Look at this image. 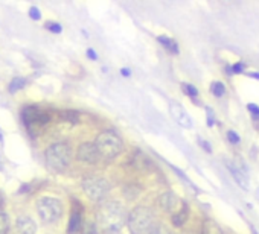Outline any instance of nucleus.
I'll return each instance as SVG.
<instances>
[{"label":"nucleus","mask_w":259,"mask_h":234,"mask_svg":"<svg viewBox=\"0 0 259 234\" xmlns=\"http://www.w3.org/2000/svg\"><path fill=\"white\" fill-rule=\"evenodd\" d=\"M127 216L128 213L120 202H104L96 210V227L105 234H119L127 225Z\"/></svg>","instance_id":"nucleus-1"},{"label":"nucleus","mask_w":259,"mask_h":234,"mask_svg":"<svg viewBox=\"0 0 259 234\" xmlns=\"http://www.w3.org/2000/svg\"><path fill=\"white\" fill-rule=\"evenodd\" d=\"M93 145L99 154V157L105 158V160H113L122 151H124V142H122V138L113 131L101 132L96 137Z\"/></svg>","instance_id":"nucleus-2"},{"label":"nucleus","mask_w":259,"mask_h":234,"mask_svg":"<svg viewBox=\"0 0 259 234\" xmlns=\"http://www.w3.org/2000/svg\"><path fill=\"white\" fill-rule=\"evenodd\" d=\"M46 164L54 172H64L72 160V151L67 143H55L46 149Z\"/></svg>","instance_id":"nucleus-3"},{"label":"nucleus","mask_w":259,"mask_h":234,"mask_svg":"<svg viewBox=\"0 0 259 234\" xmlns=\"http://www.w3.org/2000/svg\"><path fill=\"white\" fill-rule=\"evenodd\" d=\"M152 224H154V213L144 206L133 208L127 216V227L131 234H146Z\"/></svg>","instance_id":"nucleus-4"},{"label":"nucleus","mask_w":259,"mask_h":234,"mask_svg":"<svg viewBox=\"0 0 259 234\" xmlns=\"http://www.w3.org/2000/svg\"><path fill=\"white\" fill-rule=\"evenodd\" d=\"M37 213L44 224H54L63 214V204L55 198H41L37 202Z\"/></svg>","instance_id":"nucleus-5"},{"label":"nucleus","mask_w":259,"mask_h":234,"mask_svg":"<svg viewBox=\"0 0 259 234\" xmlns=\"http://www.w3.org/2000/svg\"><path fill=\"white\" fill-rule=\"evenodd\" d=\"M84 193L95 202H101L110 192V182L99 177H87L83 180Z\"/></svg>","instance_id":"nucleus-6"},{"label":"nucleus","mask_w":259,"mask_h":234,"mask_svg":"<svg viewBox=\"0 0 259 234\" xmlns=\"http://www.w3.org/2000/svg\"><path fill=\"white\" fill-rule=\"evenodd\" d=\"M159 202H160V207H162L165 211L171 213L173 216H174L175 213H178L183 207H185V204H183V202L180 201V198H178L175 193H173V192L163 193V195L160 196Z\"/></svg>","instance_id":"nucleus-7"},{"label":"nucleus","mask_w":259,"mask_h":234,"mask_svg":"<svg viewBox=\"0 0 259 234\" xmlns=\"http://www.w3.org/2000/svg\"><path fill=\"white\" fill-rule=\"evenodd\" d=\"M76 157H78L80 161L87 163V164H95L99 160V154L95 148L93 143H83L78 148V152H76Z\"/></svg>","instance_id":"nucleus-8"},{"label":"nucleus","mask_w":259,"mask_h":234,"mask_svg":"<svg viewBox=\"0 0 259 234\" xmlns=\"http://www.w3.org/2000/svg\"><path fill=\"white\" fill-rule=\"evenodd\" d=\"M170 108H171V116L175 119V122H178V125H181L185 128H192V119L178 104H171Z\"/></svg>","instance_id":"nucleus-9"},{"label":"nucleus","mask_w":259,"mask_h":234,"mask_svg":"<svg viewBox=\"0 0 259 234\" xmlns=\"http://www.w3.org/2000/svg\"><path fill=\"white\" fill-rule=\"evenodd\" d=\"M17 230L19 234H35L37 225L29 216H20L17 219Z\"/></svg>","instance_id":"nucleus-10"},{"label":"nucleus","mask_w":259,"mask_h":234,"mask_svg":"<svg viewBox=\"0 0 259 234\" xmlns=\"http://www.w3.org/2000/svg\"><path fill=\"white\" fill-rule=\"evenodd\" d=\"M40 114H41V111L37 106H26L23 110V120H25V123H37Z\"/></svg>","instance_id":"nucleus-11"},{"label":"nucleus","mask_w":259,"mask_h":234,"mask_svg":"<svg viewBox=\"0 0 259 234\" xmlns=\"http://www.w3.org/2000/svg\"><path fill=\"white\" fill-rule=\"evenodd\" d=\"M201 234H223V231L215 221L206 219L203 222V227H201Z\"/></svg>","instance_id":"nucleus-12"},{"label":"nucleus","mask_w":259,"mask_h":234,"mask_svg":"<svg viewBox=\"0 0 259 234\" xmlns=\"http://www.w3.org/2000/svg\"><path fill=\"white\" fill-rule=\"evenodd\" d=\"M81 214L80 211H73L72 216H70V221H69V228H67V233L69 234H73L76 231H80L81 228Z\"/></svg>","instance_id":"nucleus-13"},{"label":"nucleus","mask_w":259,"mask_h":234,"mask_svg":"<svg viewBox=\"0 0 259 234\" xmlns=\"http://www.w3.org/2000/svg\"><path fill=\"white\" fill-rule=\"evenodd\" d=\"M186 219H188V208H186V206H185L178 213H175V214L173 216V224H174L175 227H181L183 224L186 222Z\"/></svg>","instance_id":"nucleus-14"},{"label":"nucleus","mask_w":259,"mask_h":234,"mask_svg":"<svg viewBox=\"0 0 259 234\" xmlns=\"http://www.w3.org/2000/svg\"><path fill=\"white\" fill-rule=\"evenodd\" d=\"M80 231H81V234H99V230H98L96 224L90 222V221L83 222V224H81Z\"/></svg>","instance_id":"nucleus-15"},{"label":"nucleus","mask_w":259,"mask_h":234,"mask_svg":"<svg viewBox=\"0 0 259 234\" xmlns=\"http://www.w3.org/2000/svg\"><path fill=\"white\" fill-rule=\"evenodd\" d=\"M146 234H171V231L163 224H152V227L146 231Z\"/></svg>","instance_id":"nucleus-16"},{"label":"nucleus","mask_w":259,"mask_h":234,"mask_svg":"<svg viewBox=\"0 0 259 234\" xmlns=\"http://www.w3.org/2000/svg\"><path fill=\"white\" fill-rule=\"evenodd\" d=\"M229 167H230V172H232V175L235 177V180L238 181V184H241V187H244V189H249V184H247L246 177H242L241 174H238V169L233 167L232 164H229Z\"/></svg>","instance_id":"nucleus-17"},{"label":"nucleus","mask_w":259,"mask_h":234,"mask_svg":"<svg viewBox=\"0 0 259 234\" xmlns=\"http://www.w3.org/2000/svg\"><path fill=\"white\" fill-rule=\"evenodd\" d=\"M25 85H26V81L23 79V78H14V79L11 81V84H9V91L15 93V91L22 90Z\"/></svg>","instance_id":"nucleus-18"},{"label":"nucleus","mask_w":259,"mask_h":234,"mask_svg":"<svg viewBox=\"0 0 259 234\" xmlns=\"http://www.w3.org/2000/svg\"><path fill=\"white\" fill-rule=\"evenodd\" d=\"M9 230V217L6 213L0 211V234H8Z\"/></svg>","instance_id":"nucleus-19"},{"label":"nucleus","mask_w":259,"mask_h":234,"mask_svg":"<svg viewBox=\"0 0 259 234\" xmlns=\"http://www.w3.org/2000/svg\"><path fill=\"white\" fill-rule=\"evenodd\" d=\"M159 41L163 44V46H166V48L168 49H170V51H173V52H178V48H177V44L173 41V40H170V38H166V37H159Z\"/></svg>","instance_id":"nucleus-20"},{"label":"nucleus","mask_w":259,"mask_h":234,"mask_svg":"<svg viewBox=\"0 0 259 234\" xmlns=\"http://www.w3.org/2000/svg\"><path fill=\"white\" fill-rule=\"evenodd\" d=\"M61 119H64L70 123H78V114H76L75 111H64L61 113Z\"/></svg>","instance_id":"nucleus-21"},{"label":"nucleus","mask_w":259,"mask_h":234,"mask_svg":"<svg viewBox=\"0 0 259 234\" xmlns=\"http://www.w3.org/2000/svg\"><path fill=\"white\" fill-rule=\"evenodd\" d=\"M224 85L221 84V82H213L212 84V93H213V95H215V96H223L224 95Z\"/></svg>","instance_id":"nucleus-22"},{"label":"nucleus","mask_w":259,"mask_h":234,"mask_svg":"<svg viewBox=\"0 0 259 234\" xmlns=\"http://www.w3.org/2000/svg\"><path fill=\"white\" fill-rule=\"evenodd\" d=\"M183 90H185L191 98H195V96L198 95L197 88H195L194 85H191V84H183Z\"/></svg>","instance_id":"nucleus-23"},{"label":"nucleus","mask_w":259,"mask_h":234,"mask_svg":"<svg viewBox=\"0 0 259 234\" xmlns=\"http://www.w3.org/2000/svg\"><path fill=\"white\" fill-rule=\"evenodd\" d=\"M29 17L32 19V20H40V19H41L40 9H38V8H35V6H32V8L29 9Z\"/></svg>","instance_id":"nucleus-24"},{"label":"nucleus","mask_w":259,"mask_h":234,"mask_svg":"<svg viewBox=\"0 0 259 234\" xmlns=\"http://www.w3.org/2000/svg\"><path fill=\"white\" fill-rule=\"evenodd\" d=\"M46 27H48L51 32H54V34H59V32H61V26H59L58 23H54V22H52V23H51V22L46 23Z\"/></svg>","instance_id":"nucleus-25"},{"label":"nucleus","mask_w":259,"mask_h":234,"mask_svg":"<svg viewBox=\"0 0 259 234\" xmlns=\"http://www.w3.org/2000/svg\"><path fill=\"white\" fill-rule=\"evenodd\" d=\"M227 138L230 140V143H233V145L239 143V135H236V132H233V131L227 132Z\"/></svg>","instance_id":"nucleus-26"},{"label":"nucleus","mask_w":259,"mask_h":234,"mask_svg":"<svg viewBox=\"0 0 259 234\" xmlns=\"http://www.w3.org/2000/svg\"><path fill=\"white\" fill-rule=\"evenodd\" d=\"M87 56H88L90 59H93V61L98 58V56H96V53H95L93 51H91V49H87Z\"/></svg>","instance_id":"nucleus-27"},{"label":"nucleus","mask_w":259,"mask_h":234,"mask_svg":"<svg viewBox=\"0 0 259 234\" xmlns=\"http://www.w3.org/2000/svg\"><path fill=\"white\" fill-rule=\"evenodd\" d=\"M249 110H250L253 114H259V108H258L256 105H252V104H250V105H249Z\"/></svg>","instance_id":"nucleus-28"},{"label":"nucleus","mask_w":259,"mask_h":234,"mask_svg":"<svg viewBox=\"0 0 259 234\" xmlns=\"http://www.w3.org/2000/svg\"><path fill=\"white\" fill-rule=\"evenodd\" d=\"M242 69H244V66H242V64H235V66H233V72H235V73H241V72H242Z\"/></svg>","instance_id":"nucleus-29"},{"label":"nucleus","mask_w":259,"mask_h":234,"mask_svg":"<svg viewBox=\"0 0 259 234\" xmlns=\"http://www.w3.org/2000/svg\"><path fill=\"white\" fill-rule=\"evenodd\" d=\"M120 73H122V76H130V70L128 69H122Z\"/></svg>","instance_id":"nucleus-30"},{"label":"nucleus","mask_w":259,"mask_h":234,"mask_svg":"<svg viewBox=\"0 0 259 234\" xmlns=\"http://www.w3.org/2000/svg\"><path fill=\"white\" fill-rule=\"evenodd\" d=\"M2 202H3V201H2V195H0V207H2Z\"/></svg>","instance_id":"nucleus-31"}]
</instances>
